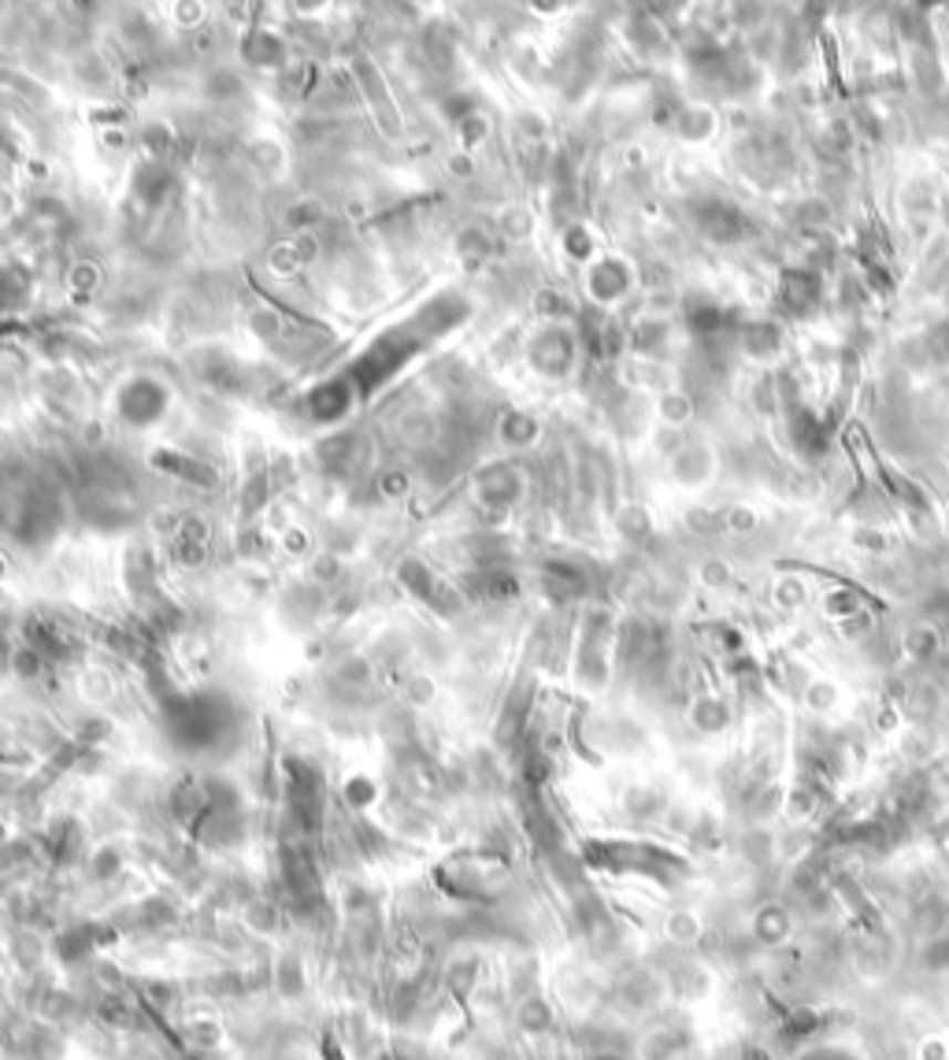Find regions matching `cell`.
Wrapping results in <instances>:
<instances>
[{
    "label": "cell",
    "instance_id": "obj_1",
    "mask_svg": "<svg viewBox=\"0 0 949 1060\" xmlns=\"http://www.w3.org/2000/svg\"><path fill=\"white\" fill-rule=\"evenodd\" d=\"M119 938V927L115 924H93V919H79V924H67L63 931H56L52 938V953L67 964H82L90 957H97L104 946Z\"/></svg>",
    "mask_w": 949,
    "mask_h": 1060
},
{
    "label": "cell",
    "instance_id": "obj_2",
    "mask_svg": "<svg viewBox=\"0 0 949 1060\" xmlns=\"http://www.w3.org/2000/svg\"><path fill=\"white\" fill-rule=\"evenodd\" d=\"M482 975H487V960H482L474 949H457L446 964H441L438 979L457 1001H468L482 990Z\"/></svg>",
    "mask_w": 949,
    "mask_h": 1060
},
{
    "label": "cell",
    "instance_id": "obj_3",
    "mask_svg": "<svg viewBox=\"0 0 949 1060\" xmlns=\"http://www.w3.org/2000/svg\"><path fill=\"white\" fill-rule=\"evenodd\" d=\"M268 983H271V990H275L282 1001L309 998V990H312L309 960H304L301 953H293V949L275 953V960H271V968H268Z\"/></svg>",
    "mask_w": 949,
    "mask_h": 1060
},
{
    "label": "cell",
    "instance_id": "obj_4",
    "mask_svg": "<svg viewBox=\"0 0 949 1060\" xmlns=\"http://www.w3.org/2000/svg\"><path fill=\"white\" fill-rule=\"evenodd\" d=\"M49 953H52V942H45L41 927H12V935H8V960H12L15 971H23L27 979L45 971Z\"/></svg>",
    "mask_w": 949,
    "mask_h": 1060
},
{
    "label": "cell",
    "instance_id": "obj_5",
    "mask_svg": "<svg viewBox=\"0 0 949 1060\" xmlns=\"http://www.w3.org/2000/svg\"><path fill=\"white\" fill-rule=\"evenodd\" d=\"M126 916L134 919V927L138 931H156V935H160V931H171L178 919H182V908H178L167 894H149V897H142L138 905L126 908Z\"/></svg>",
    "mask_w": 949,
    "mask_h": 1060
},
{
    "label": "cell",
    "instance_id": "obj_6",
    "mask_svg": "<svg viewBox=\"0 0 949 1060\" xmlns=\"http://www.w3.org/2000/svg\"><path fill=\"white\" fill-rule=\"evenodd\" d=\"M182 1046L186 1053H205V1057H219V1049L227 1046V1027L216 1016H189L182 1023Z\"/></svg>",
    "mask_w": 949,
    "mask_h": 1060
},
{
    "label": "cell",
    "instance_id": "obj_7",
    "mask_svg": "<svg viewBox=\"0 0 949 1060\" xmlns=\"http://www.w3.org/2000/svg\"><path fill=\"white\" fill-rule=\"evenodd\" d=\"M241 924L249 927L252 938H275L282 927H286V908L271 897H252L246 908H241Z\"/></svg>",
    "mask_w": 949,
    "mask_h": 1060
},
{
    "label": "cell",
    "instance_id": "obj_8",
    "mask_svg": "<svg viewBox=\"0 0 949 1060\" xmlns=\"http://www.w3.org/2000/svg\"><path fill=\"white\" fill-rule=\"evenodd\" d=\"M515 1027L531 1038H542L553 1031V1005L542 998V994H531V998H520L515 1005Z\"/></svg>",
    "mask_w": 949,
    "mask_h": 1060
},
{
    "label": "cell",
    "instance_id": "obj_9",
    "mask_svg": "<svg viewBox=\"0 0 949 1060\" xmlns=\"http://www.w3.org/2000/svg\"><path fill=\"white\" fill-rule=\"evenodd\" d=\"M86 872L93 883H112V879H119L126 872V853L115 842H104L101 850H93Z\"/></svg>",
    "mask_w": 949,
    "mask_h": 1060
},
{
    "label": "cell",
    "instance_id": "obj_10",
    "mask_svg": "<svg viewBox=\"0 0 949 1060\" xmlns=\"http://www.w3.org/2000/svg\"><path fill=\"white\" fill-rule=\"evenodd\" d=\"M138 998H142V1009H149V1012H171L175 1005H178V987H175L171 979H142Z\"/></svg>",
    "mask_w": 949,
    "mask_h": 1060
},
{
    "label": "cell",
    "instance_id": "obj_11",
    "mask_svg": "<svg viewBox=\"0 0 949 1060\" xmlns=\"http://www.w3.org/2000/svg\"><path fill=\"white\" fill-rule=\"evenodd\" d=\"M216 942L223 953H246L249 949V927L241 924V919H216Z\"/></svg>",
    "mask_w": 949,
    "mask_h": 1060
},
{
    "label": "cell",
    "instance_id": "obj_12",
    "mask_svg": "<svg viewBox=\"0 0 949 1060\" xmlns=\"http://www.w3.org/2000/svg\"><path fill=\"white\" fill-rule=\"evenodd\" d=\"M345 801H350L353 809H364V804L375 801V787L367 779H353L350 787H345Z\"/></svg>",
    "mask_w": 949,
    "mask_h": 1060
},
{
    "label": "cell",
    "instance_id": "obj_13",
    "mask_svg": "<svg viewBox=\"0 0 949 1060\" xmlns=\"http://www.w3.org/2000/svg\"><path fill=\"white\" fill-rule=\"evenodd\" d=\"M375 1060H413V1057L400 1053V1049H383V1053H375Z\"/></svg>",
    "mask_w": 949,
    "mask_h": 1060
},
{
    "label": "cell",
    "instance_id": "obj_14",
    "mask_svg": "<svg viewBox=\"0 0 949 1060\" xmlns=\"http://www.w3.org/2000/svg\"><path fill=\"white\" fill-rule=\"evenodd\" d=\"M4 842H8V827L0 823V845H4Z\"/></svg>",
    "mask_w": 949,
    "mask_h": 1060
}]
</instances>
